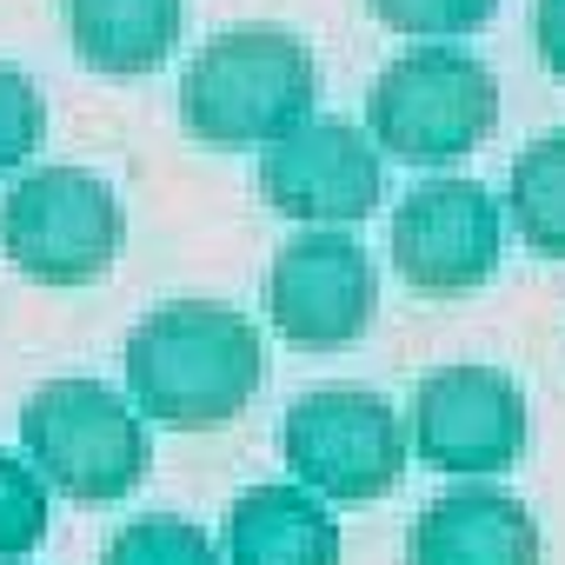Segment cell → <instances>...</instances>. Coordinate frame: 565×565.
<instances>
[{"label": "cell", "instance_id": "obj_1", "mask_svg": "<svg viewBox=\"0 0 565 565\" xmlns=\"http://www.w3.org/2000/svg\"><path fill=\"white\" fill-rule=\"evenodd\" d=\"M266 386V340L220 300H173L127 333V393L167 433H220Z\"/></svg>", "mask_w": 565, "mask_h": 565}, {"label": "cell", "instance_id": "obj_2", "mask_svg": "<svg viewBox=\"0 0 565 565\" xmlns=\"http://www.w3.org/2000/svg\"><path fill=\"white\" fill-rule=\"evenodd\" d=\"M320 100V67L287 28H233L180 74V120L206 147H266Z\"/></svg>", "mask_w": 565, "mask_h": 565}, {"label": "cell", "instance_id": "obj_3", "mask_svg": "<svg viewBox=\"0 0 565 565\" xmlns=\"http://www.w3.org/2000/svg\"><path fill=\"white\" fill-rule=\"evenodd\" d=\"M366 127L386 160L452 167L499 127V81L466 47H413L380 74Z\"/></svg>", "mask_w": 565, "mask_h": 565}, {"label": "cell", "instance_id": "obj_4", "mask_svg": "<svg viewBox=\"0 0 565 565\" xmlns=\"http://www.w3.org/2000/svg\"><path fill=\"white\" fill-rule=\"evenodd\" d=\"M21 446L74 505H114L147 479V426L100 380H47L21 413Z\"/></svg>", "mask_w": 565, "mask_h": 565}, {"label": "cell", "instance_id": "obj_5", "mask_svg": "<svg viewBox=\"0 0 565 565\" xmlns=\"http://www.w3.org/2000/svg\"><path fill=\"white\" fill-rule=\"evenodd\" d=\"M127 213L87 167H41L0 200V253L34 287H94L120 259Z\"/></svg>", "mask_w": 565, "mask_h": 565}, {"label": "cell", "instance_id": "obj_6", "mask_svg": "<svg viewBox=\"0 0 565 565\" xmlns=\"http://www.w3.org/2000/svg\"><path fill=\"white\" fill-rule=\"evenodd\" d=\"M279 452L327 505H366L406 479V419L366 386H313L287 406Z\"/></svg>", "mask_w": 565, "mask_h": 565}, {"label": "cell", "instance_id": "obj_7", "mask_svg": "<svg viewBox=\"0 0 565 565\" xmlns=\"http://www.w3.org/2000/svg\"><path fill=\"white\" fill-rule=\"evenodd\" d=\"M266 313L273 333L300 353L353 347L380 313V266L347 226H313L273 253L266 273Z\"/></svg>", "mask_w": 565, "mask_h": 565}, {"label": "cell", "instance_id": "obj_8", "mask_svg": "<svg viewBox=\"0 0 565 565\" xmlns=\"http://www.w3.org/2000/svg\"><path fill=\"white\" fill-rule=\"evenodd\" d=\"M532 439L525 393L492 366H439L413 386L406 406V452H419L433 472L486 479L505 472Z\"/></svg>", "mask_w": 565, "mask_h": 565}, {"label": "cell", "instance_id": "obj_9", "mask_svg": "<svg viewBox=\"0 0 565 565\" xmlns=\"http://www.w3.org/2000/svg\"><path fill=\"white\" fill-rule=\"evenodd\" d=\"M259 193L273 213H287L300 226H360L386 180H380V153L373 140L340 120V114H307L279 140H266L259 153Z\"/></svg>", "mask_w": 565, "mask_h": 565}, {"label": "cell", "instance_id": "obj_10", "mask_svg": "<svg viewBox=\"0 0 565 565\" xmlns=\"http://www.w3.org/2000/svg\"><path fill=\"white\" fill-rule=\"evenodd\" d=\"M393 266L426 300H466L499 266V206L479 180H426L393 206Z\"/></svg>", "mask_w": 565, "mask_h": 565}, {"label": "cell", "instance_id": "obj_11", "mask_svg": "<svg viewBox=\"0 0 565 565\" xmlns=\"http://www.w3.org/2000/svg\"><path fill=\"white\" fill-rule=\"evenodd\" d=\"M406 565H539V519L505 486H452L413 519Z\"/></svg>", "mask_w": 565, "mask_h": 565}, {"label": "cell", "instance_id": "obj_12", "mask_svg": "<svg viewBox=\"0 0 565 565\" xmlns=\"http://www.w3.org/2000/svg\"><path fill=\"white\" fill-rule=\"evenodd\" d=\"M226 565H340V525L300 479L253 486L226 512Z\"/></svg>", "mask_w": 565, "mask_h": 565}, {"label": "cell", "instance_id": "obj_13", "mask_svg": "<svg viewBox=\"0 0 565 565\" xmlns=\"http://www.w3.org/2000/svg\"><path fill=\"white\" fill-rule=\"evenodd\" d=\"M186 28V0H67V41L107 81L153 74Z\"/></svg>", "mask_w": 565, "mask_h": 565}, {"label": "cell", "instance_id": "obj_14", "mask_svg": "<svg viewBox=\"0 0 565 565\" xmlns=\"http://www.w3.org/2000/svg\"><path fill=\"white\" fill-rule=\"evenodd\" d=\"M505 206L539 259H565V134H545L512 160Z\"/></svg>", "mask_w": 565, "mask_h": 565}, {"label": "cell", "instance_id": "obj_15", "mask_svg": "<svg viewBox=\"0 0 565 565\" xmlns=\"http://www.w3.org/2000/svg\"><path fill=\"white\" fill-rule=\"evenodd\" d=\"M100 565H226V558H220V545L193 519L147 512V519H134V525L114 532V545H107Z\"/></svg>", "mask_w": 565, "mask_h": 565}, {"label": "cell", "instance_id": "obj_16", "mask_svg": "<svg viewBox=\"0 0 565 565\" xmlns=\"http://www.w3.org/2000/svg\"><path fill=\"white\" fill-rule=\"evenodd\" d=\"M373 21L406 34V41H459V34H479L499 0H366Z\"/></svg>", "mask_w": 565, "mask_h": 565}, {"label": "cell", "instance_id": "obj_17", "mask_svg": "<svg viewBox=\"0 0 565 565\" xmlns=\"http://www.w3.org/2000/svg\"><path fill=\"white\" fill-rule=\"evenodd\" d=\"M47 539V479L14 459V452H0V558H21Z\"/></svg>", "mask_w": 565, "mask_h": 565}, {"label": "cell", "instance_id": "obj_18", "mask_svg": "<svg viewBox=\"0 0 565 565\" xmlns=\"http://www.w3.org/2000/svg\"><path fill=\"white\" fill-rule=\"evenodd\" d=\"M41 134H47V100L41 87L0 61V173H14L41 153Z\"/></svg>", "mask_w": 565, "mask_h": 565}, {"label": "cell", "instance_id": "obj_19", "mask_svg": "<svg viewBox=\"0 0 565 565\" xmlns=\"http://www.w3.org/2000/svg\"><path fill=\"white\" fill-rule=\"evenodd\" d=\"M532 41L552 81H565V0H539L532 8Z\"/></svg>", "mask_w": 565, "mask_h": 565}]
</instances>
